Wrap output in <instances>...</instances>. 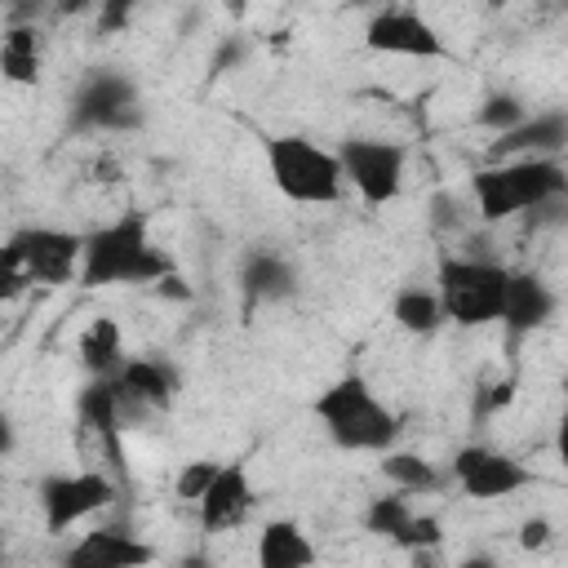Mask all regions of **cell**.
Listing matches in <instances>:
<instances>
[{"instance_id":"cell-8","label":"cell","mask_w":568,"mask_h":568,"mask_svg":"<svg viewBox=\"0 0 568 568\" xmlns=\"http://www.w3.org/2000/svg\"><path fill=\"white\" fill-rule=\"evenodd\" d=\"M124 488L102 475V470H71V475H49L40 479V515H44V532H67L75 524H84L89 515L106 510Z\"/></svg>"},{"instance_id":"cell-29","label":"cell","mask_w":568,"mask_h":568,"mask_svg":"<svg viewBox=\"0 0 568 568\" xmlns=\"http://www.w3.org/2000/svg\"><path fill=\"white\" fill-rule=\"evenodd\" d=\"M160 288H164L169 297H186V284H182L178 275H164V280H160Z\"/></svg>"},{"instance_id":"cell-6","label":"cell","mask_w":568,"mask_h":568,"mask_svg":"<svg viewBox=\"0 0 568 568\" xmlns=\"http://www.w3.org/2000/svg\"><path fill=\"white\" fill-rule=\"evenodd\" d=\"M266 169L284 200L293 204H333L346 191V173L337 151H324L320 142L302 133H284L266 142Z\"/></svg>"},{"instance_id":"cell-26","label":"cell","mask_w":568,"mask_h":568,"mask_svg":"<svg viewBox=\"0 0 568 568\" xmlns=\"http://www.w3.org/2000/svg\"><path fill=\"white\" fill-rule=\"evenodd\" d=\"M546 541H550V524L546 519H524L519 524V546L524 550H541Z\"/></svg>"},{"instance_id":"cell-21","label":"cell","mask_w":568,"mask_h":568,"mask_svg":"<svg viewBox=\"0 0 568 568\" xmlns=\"http://www.w3.org/2000/svg\"><path fill=\"white\" fill-rule=\"evenodd\" d=\"M293 293V271L284 257L275 253H253L244 262V297L248 302H262V297H284Z\"/></svg>"},{"instance_id":"cell-9","label":"cell","mask_w":568,"mask_h":568,"mask_svg":"<svg viewBox=\"0 0 568 568\" xmlns=\"http://www.w3.org/2000/svg\"><path fill=\"white\" fill-rule=\"evenodd\" d=\"M453 479L462 484L466 497L497 501V497H510V493L528 488L532 484V470L524 462H515L510 453H497V448H484V444H466L453 457Z\"/></svg>"},{"instance_id":"cell-3","label":"cell","mask_w":568,"mask_h":568,"mask_svg":"<svg viewBox=\"0 0 568 568\" xmlns=\"http://www.w3.org/2000/svg\"><path fill=\"white\" fill-rule=\"evenodd\" d=\"M315 417L324 435L346 453H390L399 439V417L377 399L368 377L346 373L315 399Z\"/></svg>"},{"instance_id":"cell-13","label":"cell","mask_w":568,"mask_h":568,"mask_svg":"<svg viewBox=\"0 0 568 568\" xmlns=\"http://www.w3.org/2000/svg\"><path fill=\"white\" fill-rule=\"evenodd\" d=\"M146 564H155V550L129 537L124 528H93L62 555V568H146Z\"/></svg>"},{"instance_id":"cell-10","label":"cell","mask_w":568,"mask_h":568,"mask_svg":"<svg viewBox=\"0 0 568 568\" xmlns=\"http://www.w3.org/2000/svg\"><path fill=\"white\" fill-rule=\"evenodd\" d=\"M364 44L373 53H395V58H448L444 36L417 13V9H382L364 27Z\"/></svg>"},{"instance_id":"cell-4","label":"cell","mask_w":568,"mask_h":568,"mask_svg":"<svg viewBox=\"0 0 568 568\" xmlns=\"http://www.w3.org/2000/svg\"><path fill=\"white\" fill-rule=\"evenodd\" d=\"M84 266V235L62 226H22L9 235L0 253V280L4 293H18L22 284H67L80 280Z\"/></svg>"},{"instance_id":"cell-19","label":"cell","mask_w":568,"mask_h":568,"mask_svg":"<svg viewBox=\"0 0 568 568\" xmlns=\"http://www.w3.org/2000/svg\"><path fill=\"white\" fill-rule=\"evenodd\" d=\"M390 320L404 328V333H413V337H430V333H439V324L448 320L444 315V302H439V293L435 288H399L395 293V302H390Z\"/></svg>"},{"instance_id":"cell-14","label":"cell","mask_w":568,"mask_h":568,"mask_svg":"<svg viewBox=\"0 0 568 568\" xmlns=\"http://www.w3.org/2000/svg\"><path fill=\"white\" fill-rule=\"evenodd\" d=\"M550 315H555V288L541 275H532V271H510L506 302H501V320L497 324L510 337H524V333L541 328Z\"/></svg>"},{"instance_id":"cell-16","label":"cell","mask_w":568,"mask_h":568,"mask_svg":"<svg viewBox=\"0 0 568 568\" xmlns=\"http://www.w3.org/2000/svg\"><path fill=\"white\" fill-rule=\"evenodd\" d=\"M320 550L297 519H271L257 532V568H315Z\"/></svg>"},{"instance_id":"cell-27","label":"cell","mask_w":568,"mask_h":568,"mask_svg":"<svg viewBox=\"0 0 568 568\" xmlns=\"http://www.w3.org/2000/svg\"><path fill=\"white\" fill-rule=\"evenodd\" d=\"M555 457H559V466H568V404H564L559 426H555Z\"/></svg>"},{"instance_id":"cell-20","label":"cell","mask_w":568,"mask_h":568,"mask_svg":"<svg viewBox=\"0 0 568 568\" xmlns=\"http://www.w3.org/2000/svg\"><path fill=\"white\" fill-rule=\"evenodd\" d=\"M0 75L9 84H36L40 80V36L36 27H9L0 40Z\"/></svg>"},{"instance_id":"cell-22","label":"cell","mask_w":568,"mask_h":568,"mask_svg":"<svg viewBox=\"0 0 568 568\" xmlns=\"http://www.w3.org/2000/svg\"><path fill=\"white\" fill-rule=\"evenodd\" d=\"M382 475L395 484V493H430V488H439V470L426 457L408 453V448L382 453Z\"/></svg>"},{"instance_id":"cell-24","label":"cell","mask_w":568,"mask_h":568,"mask_svg":"<svg viewBox=\"0 0 568 568\" xmlns=\"http://www.w3.org/2000/svg\"><path fill=\"white\" fill-rule=\"evenodd\" d=\"M524 120H528V106H524L515 93H493V98L479 106V124H484V129H497V138L515 133Z\"/></svg>"},{"instance_id":"cell-17","label":"cell","mask_w":568,"mask_h":568,"mask_svg":"<svg viewBox=\"0 0 568 568\" xmlns=\"http://www.w3.org/2000/svg\"><path fill=\"white\" fill-rule=\"evenodd\" d=\"M115 382H120V390H124L142 413H164V408L173 404V390H178L169 364L146 359V355L124 359V368L115 373Z\"/></svg>"},{"instance_id":"cell-12","label":"cell","mask_w":568,"mask_h":568,"mask_svg":"<svg viewBox=\"0 0 568 568\" xmlns=\"http://www.w3.org/2000/svg\"><path fill=\"white\" fill-rule=\"evenodd\" d=\"M253 510V484H248V466L244 462H222L213 488L195 501V519L200 528L213 532H231L235 524H244Z\"/></svg>"},{"instance_id":"cell-7","label":"cell","mask_w":568,"mask_h":568,"mask_svg":"<svg viewBox=\"0 0 568 568\" xmlns=\"http://www.w3.org/2000/svg\"><path fill=\"white\" fill-rule=\"evenodd\" d=\"M346 186L364 200V204H390L404 191V169H408V151L390 138H346L337 146Z\"/></svg>"},{"instance_id":"cell-5","label":"cell","mask_w":568,"mask_h":568,"mask_svg":"<svg viewBox=\"0 0 568 568\" xmlns=\"http://www.w3.org/2000/svg\"><path fill=\"white\" fill-rule=\"evenodd\" d=\"M506 280H510V271L501 262L470 257V253H444L435 266V293L444 302V315L462 328H479V324L501 320Z\"/></svg>"},{"instance_id":"cell-23","label":"cell","mask_w":568,"mask_h":568,"mask_svg":"<svg viewBox=\"0 0 568 568\" xmlns=\"http://www.w3.org/2000/svg\"><path fill=\"white\" fill-rule=\"evenodd\" d=\"M408 524H413L408 493H386V497H373V506L364 510V528H368V532H377V537H386V541H395V546L404 541Z\"/></svg>"},{"instance_id":"cell-15","label":"cell","mask_w":568,"mask_h":568,"mask_svg":"<svg viewBox=\"0 0 568 568\" xmlns=\"http://www.w3.org/2000/svg\"><path fill=\"white\" fill-rule=\"evenodd\" d=\"M559 146H568V115L559 111H537L528 115L515 133L493 142V160H519V155H555Z\"/></svg>"},{"instance_id":"cell-2","label":"cell","mask_w":568,"mask_h":568,"mask_svg":"<svg viewBox=\"0 0 568 568\" xmlns=\"http://www.w3.org/2000/svg\"><path fill=\"white\" fill-rule=\"evenodd\" d=\"M568 191V169L555 155H519L497 160L479 173H470V195L484 222H506L515 213L546 209Z\"/></svg>"},{"instance_id":"cell-11","label":"cell","mask_w":568,"mask_h":568,"mask_svg":"<svg viewBox=\"0 0 568 568\" xmlns=\"http://www.w3.org/2000/svg\"><path fill=\"white\" fill-rule=\"evenodd\" d=\"M138 120V93L133 80L120 71H93L75 93V124L80 129H120Z\"/></svg>"},{"instance_id":"cell-1","label":"cell","mask_w":568,"mask_h":568,"mask_svg":"<svg viewBox=\"0 0 568 568\" xmlns=\"http://www.w3.org/2000/svg\"><path fill=\"white\" fill-rule=\"evenodd\" d=\"M173 275V262L151 244L142 213H120L115 222L84 235V288H111V284H160Z\"/></svg>"},{"instance_id":"cell-28","label":"cell","mask_w":568,"mask_h":568,"mask_svg":"<svg viewBox=\"0 0 568 568\" xmlns=\"http://www.w3.org/2000/svg\"><path fill=\"white\" fill-rule=\"evenodd\" d=\"M408 568H444L439 550H408Z\"/></svg>"},{"instance_id":"cell-18","label":"cell","mask_w":568,"mask_h":568,"mask_svg":"<svg viewBox=\"0 0 568 568\" xmlns=\"http://www.w3.org/2000/svg\"><path fill=\"white\" fill-rule=\"evenodd\" d=\"M80 364L89 377H115L124 368V333L111 315H98L80 333Z\"/></svg>"},{"instance_id":"cell-30","label":"cell","mask_w":568,"mask_h":568,"mask_svg":"<svg viewBox=\"0 0 568 568\" xmlns=\"http://www.w3.org/2000/svg\"><path fill=\"white\" fill-rule=\"evenodd\" d=\"M457 568H497V559L493 555H466Z\"/></svg>"},{"instance_id":"cell-25","label":"cell","mask_w":568,"mask_h":568,"mask_svg":"<svg viewBox=\"0 0 568 568\" xmlns=\"http://www.w3.org/2000/svg\"><path fill=\"white\" fill-rule=\"evenodd\" d=\"M217 470H222V462H209V457L186 462V466H182V475H178V484H173V493H178L182 501H200V497L213 488Z\"/></svg>"}]
</instances>
